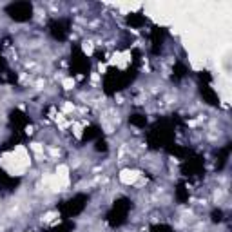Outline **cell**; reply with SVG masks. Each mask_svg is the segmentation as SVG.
Segmentation results:
<instances>
[{"instance_id": "1", "label": "cell", "mask_w": 232, "mask_h": 232, "mask_svg": "<svg viewBox=\"0 0 232 232\" xmlns=\"http://www.w3.org/2000/svg\"><path fill=\"white\" fill-rule=\"evenodd\" d=\"M131 20H134V13H132V15H127V22H131ZM140 22H145V16H140ZM132 27H134V29H140V24L134 22Z\"/></svg>"}]
</instances>
